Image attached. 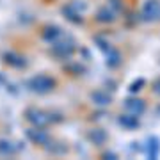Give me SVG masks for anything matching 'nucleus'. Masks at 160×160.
<instances>
[{
    "mask_svg": "<svg viewBox=\"0 0 160 160\" xmlns=\"http://www.w3.org/2000/svg\"><path fill=\"white\" fill-rule=\"evenodd\" d=\"M29 86L36 92H48L55 87V80L52 77H48V75H38V77H34L29 82Z\"/></svg>",
    "mask_w": 160,
    "mask_h": 160,
    "instance_id": "1",
    "label": "nucleus"
},
{
    "mask_svg": "<svg viewBox=\"0 0 160 160\" xmlns=\"http://www.w3.org/2000/svg\"><path fill=\"white\" fill-rule=\"evenodd\" d=\"M158 0H148L142 7V18L146 22H157L158 20Z\"/></svg>",
    "mask_w": 160,
    "mask_h": 160,
    "instance_id": "2",
    "label": "nucleus"
},
{
    "mask_svg": "<svg viewBox=\"0 0 160 160\" xmlns=\"http://www.w3.org/2000/svg\"><path fill=\"white\" fill-rule=\"evenodd\" d=\"M27 135H29V139L30 141H34L36 144H46L48 142V135H46V132H43V130H38V128H30L29 132H27Z\"/></svg>",
    "mask_w": 160,
    "mask_h": 160,
    "instance_id": "3",
    "label": "nucleus"
},
{
    "mask_svg": "<svg viewBox=\"0 0 160 160\" xmlns=\"http://www.w3.org/2000/svg\"><path fill=\"white\" fill-rule=\"evenodd\" d=\"M125 107L130 110V114H132V116H139L144 109H146V107H144V102H142V100H126Z\"/></svg>",
    "mask_w": 160,
    "mask_h": 160,
    "instance_id": "4",
    "label": "nucleus"
},
{
    "mask_svg": "<svg viewBox=\"0 0 160 160\" xmlns=\"http://www.w3.org/2000/svg\"><path fill=\"white\" fill-rule=\"evenodd\" d=\"M89 139H91L94 144H103V141L107 139V135H105V132L100 130V128H94V130L89 133Z\"/></svg>",
    "mask_w": 160,
    "mask_h": 160,
    "instance_id": "5",
    "label": "nucleus"
},
{
    "mask_svg": "<svg viewBox=\"0 0 160 160\" xmlns=\"http://www.w3.org/2000/svg\"><path fill=\"white\" fill-rule=\"evenodd\" d=\"M137 116H132V114H128V116H121L119 118V123L123 126H126V128H135V126L139 125V121L135 119Z\"/></svg>",
    "mask_w": 160,
    "mask_h": 160,
    "instance_id": "6",
    "label": "nucleus"
},
{
    "mask_svg": "<svg viewBox=\"0 0 160 160\" xmlns=\"http://www.w3.org/2000/svg\"><path fill=\"white\" fill-rule=\"evenodd\" d=\"M55 48H57V53H59V55H69V53L73 52V46H71V43H57V45H55Z\"/></svg>",
    "mask_w": 160,
    "mask_h": 160,
    "instance_id": "7",
    "label": "nucleus"
},
{
    "mask_svg": "<svg viewBox=\"0 0 160 160\" xmlns=\"http://www.w3.org/2000/svg\"><path fill=\"white\" fill-rule=\"evenodd\" d=\"M45 30H48V32H45V39H48V41H55L59 36H62V32H61L57 27H48V29H45Z\"/></svg>",
    "mask_w": 160,
    "mask_h": 160,
    "instance_id": "8",
    "label": "nucleus"
},
{
    "mask_svg": "<svg viewBox=\"0 0 160 160\" xmlns=\"http://www.w3.org/2000/svg\"><path fill=\"white\" fill-rule=\"evenodd\" d=\"M92 100H94L98 105H107V103L110 102L109 96H107V94H103V92H94V94H92Z\"/></svg>",
    "mask_w": 160,
    "mask_h": 160,
    "instance_id": "9",
    "label": "nucleus"
}]
</instances>
